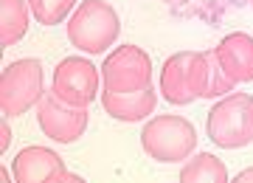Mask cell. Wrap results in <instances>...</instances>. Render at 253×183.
<instances>
[{
  "mask_svg": "<svg viewBox=\"0 0 253 183\" xmlns=\"http://www.w3.org/2000/svg\"><path fill=\"white\" fill-rule=\"evenodd\" d=\"M141 146L152 161L183 164L197 146V130L183 116H155L141 130Z\"/></svg>",
  "mask_w": 253,
  "mask_h": 183,
  "instance_id": "3957f363",
  "label": "cell"
},
{
  "mask_svg": "<svg viewBox=\"0 0 253 183\" xmlns=\"http://www.w3.org/2000/svg\"><path fill=\"white\" fill-rule=\"evenodd\" d=\"M177 3H180V0H177Z\"/></svg>",
  "mask_w": 253,
  "mask_h": 183,
  "instance_id": "44dd1931",
  "label": "cell"
},
{
  "mask_svg": "<svg viewBox=\"0 0 253 183\" xmlns=\"http://www.w3.org/2000/svg\"><path fill=\"white\" fill-rule=\"evenodd\" d=\"M73 3L79 0H28V9L40 26H59L68 14H73Z\"/></svg>",
  "mask_w": 253,
  "mask_h": 183,
  "instance_id": "9a60e30c",
  "label": "cell"
},
{
  "mask_svg": "<svg viewBox=\"0 0 253 183\" xmlns=\"http://www.w3.org/2000/svg\"><path fill=\"white\" fill-rule=\"evenodd\" d=\"M121 34L118 11L104 0H84L68 20V40L84 54H104Z\"/></svg>",
  "mask_w": 253,
  "mask_h": 183,
  "instance_id": "6da1fadb",
  "label": "cell"
},
{
  "mask_svg": "<svg viewBox=\"0 0 253 183\" xmlns=\"http://www.w3.org/2000/svg\"><path fill=\"white\" fill-rule=\"evenodd\" d=\"M14 183H62L68 169L62 158L48 146H26L11 161Z\"/></svg>",
  "mask_w": 253,
  "mask_h": 183,
  "instance_id": "9c48e42d",
  "label": "cell"
},
{
  "mask_svg": "<svg viewBox=\"0 0 253 183\" xmlns=\"http://www.w3.org/2000/svg\"><path fill=\"white\" fill-rule=\"evenodd\" d=\"M9 146H11V130L6 124V119H3V127H0V152H6Z\"/></svg>",
  "mask_w": 253,
  "mask_h": 183,
  "instance_id": "2e32d148",
  "label": "cell"
},
{
  "mask_svg": "<svg viewBox=\"0 0 253 183\" xmlns=\"http://www.w3.org/2000/svg\"><path fill=\"white\" fill-rule=\"evenodd\" d=\"M37 121H40V130L51 141L73 144L87 130V110L73 107V104L59 99L54 91H48V93H42V99L37 104Z\"/></svg>",
  "mask_w": 253,
  "mask_h": 183,
  "instance_id": "ba28073f",
  "label": "cell"
},
{
  "mask_svg": "<svg viewBox=\"0 0 253 183\" xmlns=\"http://www.w3.org/2000/svg\"><path fill=\"white\" fill-rule=\"evenodd\" d=\"M206 133L211 144L222 149H242L253 144V96L251 93H228L208 110Z\"/></svg>",
  "mask_w": 253,
  "mask_h": 183,
  "instance_id": "7a4b0ae2",
  "label": "cell"
},
{
  "mask_svg": "<svg viewBox=\"0 0 253 183\" xmlns=\"http://www.w3.org/2000/svg\"><path fill=\"white\" fill-rule=\"evenodd\" d=\"M180 183H231L228 181V169L217 155H200L189 158L186 166L180 169Z\"/></svg>",
  "mask_w": 253,
  "mask_h": 183,
  "instance_id": "4fadbf2b",
  "label": "cell"
},
{
  "mask_svg": "<svg viewBox=\"0 0 253 183\" xmlns=\"http://www.w3.org/2000/svg\"><path fill=\"white\" fill-rule=\"evenodd\" d=\"M28 6L23 0H0V46L11 48L28 31Z\"/></svg>",
  "mask_w": 253,
  "mask_h": 183,
  "instance_id": "7c38bea8",
  "label": "cell"
},
{
  "mask_svg": "<svg viewBox=\"0 0 253 183\" xmlns=\"http://www.w3.org/2000/svg\"><path fill=\"white\" fill-rule=\"evenodd\" d=\"M219 68L234 85L253 82V37L245 31H234L219 40L214 48Z\"/></svg>",
  "mask_w": 253,
  "mask_h": 183,
  "instance_id": "30bf717a",
  "label": "cell"
},
{
  "mask_svg": "<svg viewBox=\"0 0 253 183\" xmlns=\"http://www.w3.org/2000/svg\"><path fill=\"white\" fill-rule=\"evenodd\" d=\"M99 88H101V68H96L84 56H65L54 68L51 91L73 107L87 110V104H93L96 96H101Z\"/></svg>",
  "mask_w": 253,
  "mask_h": 183,
  "instance_id": "8992f818",
  "label": "cell"
},
{
  "mask_svg": "<svg viewBox=\"0 0 253 183\" xmlns=\"http://www.w3.org/2000/svg\"><path fill=\"white\" fill-rule=\"evenodd\" d=\"M248 6H253V0H248Z\"/></svg>",
  "mask_w": 253,
  "mask_h": 183,
  "instance_id": "ffe728a7",
  "label": "cell"
},
{
  "mask_svg": "<svg viewBox=\"0 0 253 183\" xmlns=\"http://www.w3.org/2000/svg\"><path fill=\"white\" fill-rule=\"evenodd\" d=\"M62 183H87V181H84V178H79V175H71V172H68Z\"/></svg>",
  "mask_w": 253,
  "mask_h": 183,
  "instance_id": "ac0fdd59",
  "label": "cell"
},
{
  "mask_svg": "<svg viewBox=\"0 0 253 183\" xmlns=\"http://www.w3.org/2000/svg\"><path fill=\"white\" fill-rule=\"evenodd\" d=\"M0 183H14V175H9V172H6V166L0 169Z\"/></svg>",
  "mask_w": 253,
  "mask_h": 183,
  "instance_id": "d6986e66",
  "label": "cell"
},
{
  "mask_svg": "<svg viewBox=\"0 0 253 183\" xmlns=\"http://www.w3.org/2000/svg\"><path fill=\"white\" fill-rule=\"evenodd\" d=\"M42 62L17 59L3 68L0 76V113L3 119H17L42 99Z\"/></svg>",
  "mask_w": 253,
  "mask_h": 183,
  "instance_id": "277c9868",
  "label": "cell"
},
{
  "mask_svg": "<svg viewBox=\"0 0 253 183\" xmlns=\"http://www.w3.org/2000/svg\"><path fill=\"white\" fill-rule=\"evenodd\" d=\"M231 183H253V166H248V169H242V172L236 175Z\"/></svg>",
  "mask_w": 253,
  "mask_h": 183,
  "instance_id": "e0dca14e",
  "label": "cell"
},
{
  "mask_svg": "<svg viewBox=\"0 0 253 183\" xmlns=\"http://www.w3.org/2000/svg\"><path fill=\"white\" fill-rule=\"evenodd\" d=\"M200 68L203 51H177L163 62L161 93L169 104H191L200 99Z\"/></svg>",
  "mask_w": 253,
  "mask_h": 183,
  "instance_id": "52a82bcc",
  "label": "cell"
},
{
  "mask_svg": "<svg viewBox=\"0 0 253 183\" xmlns=\"http://www.w3.org/2000/svg\"><path fill=\"white\" fill-rule=\"evenodd\" d=\"M234 93V82L219 68L214 51H203V68H200V99H214Z\"/></svg>",
  "mask_w": 253,
  "mask_h": 183,
  "instance_id": "5bb4252c",
  "label": "cell"
},
{
  "mask_svg": "<svg viewBox=\"0 0 253 183\" xmlns=\"http://www.w3.org/2000/svg\"><path fill=\"white\" fill-rule=\"evenodd\" d=\"M152 82V59L144 48L118 46L101 65V85L110 93H138Z\"/></svg>",
  "mask_w": 253,
  "mask_h": 183,
  "instance_id": "5b68a950",
  "label": "cell"
},
{
  "mask_svg": "<svg viewBox=\"0 0 253 183\" xmlns=\"http://www.w3.org/2000/svg\"><path fill=\"white\" fill-rule=\"evenodd\" d=\"M99 99H101V107H104V113H107L110 119H116V121H141L155 110V104H158V93H155L152 88L138 91V93L101 91Z\"/></svg>",
  "mask_w": 253,
  "mask_h": 183,
  "instance_id": "8fae6325",
  "label": "cell"
}]
</instances>
